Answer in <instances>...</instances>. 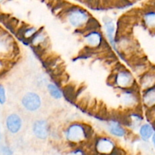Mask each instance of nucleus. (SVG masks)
Wrapping results in <instances>:
<instances>
[{
	"instance_id": "f257e3e1",
	"label": "nucleus",
	"mask_w": 155,
	"mask_h": 155,
	"mask_svg": "<svg viewBox=\"0 0 155 155\" xmlns=\"http://www.w3.org/2000/svg\"><path fill=\"white\" fill-rule=\"evenodd\" d=\"M96 136L92 127L83 121H74L64 127L62 130V137L65 142L74 147H83L92 144Z\"/></svg>"
},
{
	"instance_id": "f03ea898",
	"label": "nucleus",
	"mask_w": 155,
	"mask_h": 155,
	"mask_svg": "<svg viewBox=\"0 0 155 155\" xmlns=\"http://www.w3.org/2000/svg\"><path fill=\"white\" fill-rule=\"evenodd\" d=\"M64 20L71 28L76 31L82 32V33L89 29L99 27H97V24L92 23L95 20L87 11L77 6L70 8L66 11Z\"/></svg>"
},
{
	"instance_id": "7ed1b4c3",
	"label": "nucleus",
	"mask_w": 155,
	"mask_h": 155,
	"mask_svg": "<svg viewBox=\"0 0 155 155\" xmlns=\"http://www.w3.org/2000/svg\"><path fill=\"white\" fill-rule=\"evenodd\" d=\"M110 83L118 91L139 87L136 76L130 69L124 66H120L112 73Z\"/></svg>"
},
{
	"instance_id": "20e7f679",
	"label": "nucleus",
	"mask_w": 155,
	"mask_h": 155,
	"mask_svg": "<svg viewBox=\"0 0 155 155\" xmlns=\"http://www.w3.org/2000/svg\"><path fill=\"white\" fill-rule=\"evenodd\" d=\"M119 104L124 112L142 108L141 90L139 87L119 91Z\"/></svg>"
},
{
	"instance_id": "39448f33",
	"label": "nucleus",
	"mask_w": 155,
	"mask_h": 155,
	"mask_svg": "<svg viewBox=\"0 0 155 155\" xmlns=\"http://www.w3.org/2000/svg\"><path fill=\"white\" fill-rule=\"evenodd\" d=\"M82 40L84 46L91 51L101 49L107 44L104 33L99 27L89 29L83 32L82 33Z\"/></svg>"
},
{
	"instance_id": "423d86ee",
	"label": "nucleus",
	"mask_w": 155,
	"mask_h": 155,
	"mask_svg": "<svg viewBox=\"0 0 155 155\" xmlns=\"http://www.w3.org/2000/svg\"><path fill=\"white\" fill-rule=\"evenodd\" d=\"M92 144L94 151L98 155L110 154L118 149L116 139L106 133L96 134Z\"/></svg>"
},
{
	"instance_id": "0eeeda50",
	"label": "nucleus",
	"mask_w": 155,
	"mask_h": 155,
	"mask_svg": "<svg viewBox=\"0 0 155 155\" xmlns=\"http://www.w3.org/2000/svg\"><path fill=\"white\" fill-rule=\"evenodd\" d=\"M106 134L109 135L115 139H123L128 137L131 134L127 127L124 124L122 118L111 117L106 120L105 125Z\"/></svg>"
},
{
	"instance_id": "6e6552de",
	"label": "nucleus",
	"mask_w": 155,
	"mask_h": 155,
	"mask_svg": "<svg viewBox=\"0 0 155 155\" xmlns=\"http://www.w3.org/2000/svg\"><path fill=\"white\" fill-rule=\"evenodd\" d=\"M122 120L131 133H137L141 126L146 121L142 108L125 112Z\"/></svg>"
},
{
	"instance_id": "1a4fd4ad",
	"label": "nucleus",
	"mask_w": 155,
	"mask_h": 155,
	"mask_svg": "<svg viewBox=\"0 0 155 155\" xmlns=\"http://www.w3.org/2000/svg\"><path fill=\"white\" fill-rule=\"evenodd\" d=\"M21 105L22 108L28 113H36L42 107V97L37 92L28 91L21 96Z\"/></svg>"
},
{
	"instance_id": "9d476101",
	"label": "nucleus",
	"mask_w": 155,
	"mask_h": 155,
	"mask_svg": "<svg viewBox=\"0 0 155 155\" xmlns=\"http://www.w3.org/2000/svg\"><path fill=\"white\" fill-rule=\"evenodd\" d=\"M33 136L36 139L45 141L51 136V127L48 120L39 118L33 121L31 127Z\"/></svg>"
},
{
	"instance_id": "9b49d317",
	"label": "nucleus",
	"mask_w": 155,
	"mask_h": 155,
	"mask_svg": "<svg viewBox=\"0 0 155 155\" xmlns=\"http://www.w3.org/2000/svg\"><path fill=\"white\" fill-rule=\"evenodd\" d=\"M103 33L107 43L110 48L118 54L117 37V27L116 24L111 18H107L103 21Z\"/></svg>"
},
{
	"instance_id": "f8f14e48",
	"label": "nucleus",
	"mask_w": 155,
	"mask_h": 155,
	"mask_svg": "<svg viewBox=\"0 0 155 155\" xmlns=\"http://www.w3.org/2000/svg\"><path fill=\"white\" fill-rule=\"evenodd\" d=\"M5 127L6 131L12 136L19 134L24 127V120L21 114L17 112H12L5 118Z\"/></svg>"
},
{
	"instance_id": "ddd939ff",
	"label": "nucleus",
	"mask_w": 155,
	"mask_h": 155,
	"mask_svg": "<svg viewBox=\"0 0 155 155\" xmlns=\"http://www.w3.org/2000/svg\"><path fill=\"white\" fill-rule=\"evenodd\" d=\"M152 66L153 65H151L147 59H145L143 57H139L137 59L136 58V60L132 61V63L130 64V70L138 79Z\"/></svg>"
},
{
	"instance_id": "4468645a",
	"label": "nucleus",
	"mask_w": 155,
	"mask_h": 155,
	"mask_svg": "<svg viewBox=\"0 0 155 155\" xmlns=\"http://www.w3.org/2000/svg\"><path fill=\"white\" fill-rule=\"evenodd\" d=\"M138 86L141 91L155 86V66H152L147 72L137 79Z\"/></svg>"
},
{
	"instance_id": "2eb2a0df",
	"label": "nucleus",
	"mask_w": 155,
	"mask_h": 155,
	"mask_svg": "<svg viewBox=\"0 0 155 155\" xmlns=\"http://www.w3.org/2000/svg\"><path fill=\"white\" fill-rule=\"evenodd\" d=\"M141 102L143 110L155 107V86L141 91Z\"/></svg>"
},
{
	"instance_id": "dca6fc26",
	"label": "nucleus",
	"mask_w": 155,
	"mask_h": 155,
	"mask_svg": "<svg viewBox=\"0 0 155 155\" xmlns=\"http://www.w3.org/2000/svg\"><path fill=\"white\" fill-rule=\"evenodd\" d=\"M155 132L154 124L149 121H145L140 127L137 132V136L144 142H148L151 141Z\"/></svg>"
},
{
	"instance_id": "f3484780",
	"label": "nucleus",
	"mask_w": 155,
	"mask_h": 155,
	"mask_svg": "<svg viewBox=\"0 0 155 155\" xmlns=\"http://www.w3.org/2000/svg\"><path fill=\"white\" fill-rule=\"evenodd\" d=\"M141 21L146 30L155 33V9L145 11L141 17Z\"/></svg>"
},
{
	"instance_id": "a211bd4d",
	"label": "nucleus",
	"mask_w": 155,
	"mask_h": 155,
	"mask_svg": "<svg viewBox=\"0 0 155 155\" xmlns=\"http://www.w3.org/2000/svg\"><path fill=\"white\" fill-rule=\"evenodd\" d=\"M48 35L42 29H39V31L35 34V36L30 40V43L35 48H41L48 42Z\"/></svg>"
},
{
	"instance_id": "6ab92c4d",
	"label": "nucleus",
	"mask_w": 155,
	"mask_h": 155,
	"mask_svg": "<svg viewBox=\"0 0 155 155\" xmlns=\"http://www.w3.org/2000/svg\"><path fill=\"white\" fill-rule=\"evenodd\" d=\"M46 88V91L49 96L51 98L54 100H60L63 98L64 93L63 91L60 88V86H58L55 83L53 82H49L45 86Z\"/></svg>"
},
{
	"instance_id": "aec40b11",
	"label": "nucleus",
	"mask_w": 155,
	"mask_h": 155,
	"mask_svg": "<svg viewBox=\"0 0 155 155\" xmlns=\"http://www.w3.org/2000/svg\"><path fill=\"white\" fill-rule=\"evenodd\" d=\"M39 29H38L36 27H27L24 28V30H22V33H21V36L25 39L26 41H29L30 42V39L35 36L36 33L39 31Z\"/></svg>"
},
{
	"instance_id": "412c9836",
	"label": "nucleus",
	"mask_w": 155,
	"mask_h": 155,
	"mask_svg": "<svg viewBox=\"0 0 155 155\" xmlns=\"http://www.w3.org/2000/svg\"><path fill=\"white\" fill-rule=\"evenodd\" d=\"M7 101V92L6 89L0 83V105H4Z\"/></svg>"
},
{
	"instance_id": "4be33fe9",
	"label": "nucleus",
	"mask_w": 155,
	"mask_h": 155,
	"mask_svg": "<svg viewBox=\"0 0 155 155\" xmlns=\"http://www.w3.org/2000/svg\"><path fill=\"white\" fill-rule=\"evenodd\" d=\"M14 151L9 146L3 145L0 146V154L1 155H13Z\"/></svg>"
},
{
	"instance_id": "5701e85b",
	"label": "nucleus",
	"mask_w": 155,
	"mask_h": 155,
	"mask_svg": "<svg viewBox=\"0 0 155 155\" xmlns=\"http://www.w3.org/2000/svg\"><path fill=\"white\" fill-rule=\"evenodd\" d=\"M6 68H7V64H6L5 61L2 58H0V74L5 71Z\"/></svg>"
},
{
	"instance_id": "b1692460",
	"label": "nucleus",
	"mask_w": 155,
	"mask_h": 155,
	"mask_svg": "<svg viewBox=\"0 0 155 155\" xmlns=\"http://www.w3.org/2000/svg\"><path fill=\"white\" fill-rule=\"evenodd\" d=\"M150 142H151V145H152L153 148H154V150L155 151V132H154V135H153L152 138H151V141H150Z\"/></svg>"
},
{
	"instance_id": "393cba45",
	"label": "nucleus",
	"mask_w": 155,
	"mask_h": 155,
	"mask_svg": "<svg viewBox=\"0 0 155 155\" xmlns=\"http://www.w3.org/2000/svg\"><path fill=\"white\" fill-rule=\"evenodd\" d=\"M107 155H122V154H121L120 151H119V149H117L116 151H114V153H112V154H107Z\"/></svg>"
},
{
	"instance_id": "a878e982",
	"label": "nucleus",
	"mask_w": 155,
	"mask_h": 155,
	"mask_svg": "<svg viewBox=\"0 0 155 155\" xmlns=\"http://www.w3.org/2000/svg\"><path fill=\"white\" fill-rule=\"evenodd\" d=\"M1 138H2V133H1V128H0V141H1Z\"/></svg>"
},
{
	"instance_id": "bb28decb",
	"label": "nucleus",
	"mask_w": 155,
	"mask_h": 155,
	"mask_svg": "<svg viewBox=\"0 0 155 155\" xmlns=\"http://www.w3.org/2000/svg\"><path fill=\"white\" fill-rule=\"evenodd\" d=\"M153 124H154V127H155V120L154 121V123H153Z\"/></svg>"
}]
</instances>
